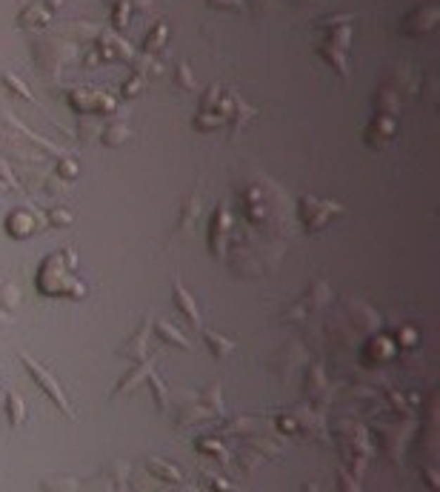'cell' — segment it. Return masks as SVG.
Here are the masks:
<instances>
[{
  "label": "cell",
  "instance_id": "obj_12",
  "mask_svg": "<svg viewBox=\"0 0 440 492\" xmlns=\"http://www.w3.org/2000/svg\"><path fill=\"white\" fill-rule=\"evenodd\" d=\"M0 80H4L6 86H12V89H15V95H20V98H26V101L32 98V95L26 92V86H23V83H20V80H18L15 75H4V77H0Z\"/></svg>",
  "mask_w": 440,
  "mask_h": 492
},
{
  "label": "cell",
  "instance_id": "obj_11",
  "mask_svg": "<svg viewBox=\"0 0 440 492\" xmlns=\"http://www.w3.org/2000/svg\"><path fill=\"white\" fill-rule=\"evenodd\" d=\"M149 469H152L155 475H160V478L181 481V472H178V469H172V467H163V464H157V458H152V461H149Z\"/></svg>",
  "mask_w": 440,
  "mask_h": 492
},
{
  "label": "cell",
  "instance_id": "obj_15",
  "mask_svg": "<svg viewBox=\"0 0 440 492\" xmlns=\"http://www.w3.org/2000/svg\"><path fill=\"white\" fill-rule=\"evenodd\" d=\"M75 172H77V166H75V163H63V166H60V175H63V177H72Z\"/></svg>",
  "mask_w": 440,
  "mask_h": 492
},
{
  "label": "cell",
  "instance_id": "obj_2",
  "mask_svg": "<svg viewBox=\"0 0 440 492\" xmlns=\"http://www.w3.org/2000/svg\"><path fill=\"white\" fill-rule=\"evenodd\" d=\"M332 215H343V206L332 203V201H315V198H303L300 201V217H303V223H306V229H309V232L323 229V223Z\"/></svg>",
  "mask_w": 440,
  "mask_h": 492
},
{
  "label": "cell",
  "instance_id": "obj_1",
  "mask_svg": "<svg viewBox=\"0 0 440 492\" xmlns=\"http://www.w3.org/2000/svg\"><path fill=\"white\" fill-rule=\"evenodd\" d=\"M20 361H23V367H26V372L32 375V381L46 392V398H52L55 404H58V410L66 415V418H75V412H72V407H69V400H66V395H63V389H60V384L52 378V372H46L43 370L34 358H29L26 352H20Z\"/></svg>",
  "mask_w": 440,
  "mask_h": 492
},
{
  "label": "cell",
  "instance_id": "obj_9",
  "mask_svg": "<svg viewBox=\"0 0 440 492\" xmlns=\"http://www.w3.org/2000/svg\"><path fill=\"white\" fill-rule=\"evenodd\" d=\"M20 292L15 284H0V309H18Z\"/></svg>",
  "mask_w": 440,
  "mask_h": 492
},
{
  "label": "cell",
  "instance_id": "obj_4",
  "mask_svg": "<svg viewBox=\"0 0 440 492\" xmlns=\"http://www.w3.org/2000/svg\"><path fill=\"white\" fill-rule=\"evenodd\" d=\"M6 232L12 235V238H29L32 232H34V217H32V212H26V209H15L9 217H6Z\"/></svg>",
  "mask_w": 440,
  "mask_h": 492
},
{
  "label": "cell",
  "instance_id": "obj_7",
  "mask_svg": "<svg viewBox=\"0 0 440 492\" xmlns=\"http://www.w3.org/2000/svg\"><path fill=\"white\" fill-rule=\"evenodd\" d=\"M143 341H146V327H141L135 335H131V338L126 341V346L120 349V355H129V358H138V355H143V352H146Z\"/></svg>",
  "mask_w": 440,
  "mask_h": 492
},
{
  "label": "cell",
  "instance_id": "obj_13",
  "mask_svg": "<svg viewBox=\"0 0 440 492\" xmlns=\"http://www.w3.org/2000/svg\"><path fill=\"white\" fill-rule=\"evenodd\" d=\"M49 223H55V227H66V223H72V215L69 212H49Z\"/></svg>",
  "mask_w": 440,
  "mask_h": 492
},
{
  "label": "cell",
  "instance_id": "obj_8",
  "mask_svg": "<svg viewBox=\"0 0 440 492\" xmlns=\"http://www.w3.org/2000/svg\"><path fill=\"white\" fill-rule=\"evenodd\" d=\"M155 332H157V335H160L163 341H172L174 346H181V349H189V341H186V338H183V335H181L178 329H172V327H169L166 321H157Z\"/></svg>",
  "mask_w": 440,
  "mask_h": 492
},
{
  "label": "cell",
  "instance_id": "obj_14",
  "mask_svg": "<svg viewBox=\"0 0 440 492\" xmlns=\"http://www.w3.org/2000/svg\"><path fill=\"white\" fill-rule=\"evenodd\" d=\"M152 386H155V398H157V407H163V384L152 375Z\"/></svg>",
  "mask_w": 440,
  "mask_h": 492
},
{
  "label": "cell",
  "instance_id": "obj_3",
  "mask_svg": "<svg viewBox=\"0 0 440 492\" xmlns=\"http://www.w3.org/2000/svg\"><path fill=\"white\" fill-rule=\"evenodd\" d=\"M172 295H174V298H172V301H174V306L181 309V315H183V318H186V321H189V324L198 329V327H200V312H198L195 298H192V295H189V292H186V289H183L178 281H174V286H172Z\"/></svg>",
  "mask_w": 440,
  "mask_h": 492
},
{
  "label": "cell",
  "instance_id": "obj_10",
  "mask_svg": "<svg viewBox=\"0 0 440 492\" xmlns=\"http://www.w3.org/2000/svg\"><path fill=\"white\" fill-rule=\"evenodd\" d=\"M146 372H149V367H143V364H141L138 370H131V372H129V375H126V378H123V381L117 384V389H115V395H120V392H129V389H131V386H135V384H138V381H141V378H143Z\"/></svg>",
  "mask_w": 440,
  "mask_h": 492
},
{
  "label": "cell",
  "instance_id": "obj_5",
  "mask_svg": "<svg viewBox=\"0 0 440 492\" xmlns=\"http://www.w3.org/2000/svg\"><path fill=\"white\" fill-rule=\"evenodd\" d=\"M203 338H206L209 352H212L214 358H220V361H224V358H229V355L235 352V346H238L232 338H224V335L214 332V329H206V332H203Z\"/></svg>",
  "mask_w": 440,
  "mask_h": 492
},
{
  "label": "cell",
  "instance_id": "obj_6",
  "mask_svg": "<svg viewBox=\"0 0 440 492\" xmlns=\"http://www.w3.org/2000/svg\"><path fill=\"white\" fill-rule=\"evenodd\" d=\"M6 421L9 427H23L26 424V404H23V398L18 392H9L6 395Z\"/></svg>",
  "mask_w": 440,
  "mask_h": 492
}]
</instances>
